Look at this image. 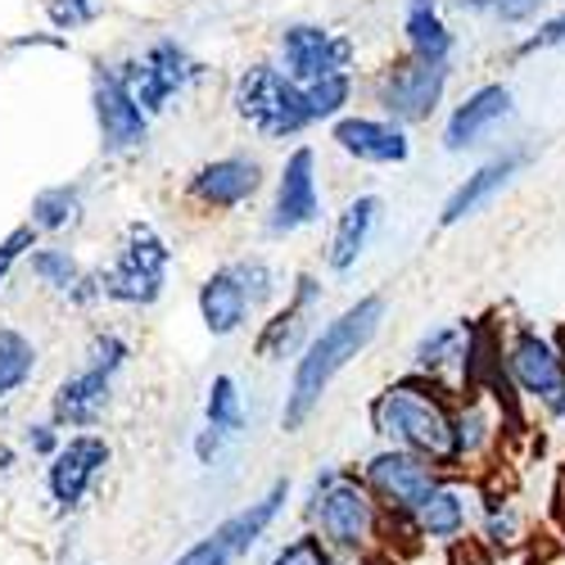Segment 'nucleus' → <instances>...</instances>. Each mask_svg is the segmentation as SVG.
Wrapping results in <instances>:
<instances>
[{
	"instance_id": "1",
	"label": "nucleus",
	"mask_w": 565,
	"mask_h": 565,
	"mask_svg": "<svg viewBox=\"0 0 565 565\" xmlns=\"http://www.w3.org/2000/svg\"><path fill=\"white\" fill-rule=\"evenodd\" d=\"M385 321V299L381 295H362L358 303H349L340 317H331L321 331L308 340L299 366H295V381H290V394H286V412H280V426L290 435L303 430V420L317 412V403L326 398L335 375L375 340Z\"/></svg>"
},
{
	"instance_id": "2",
	"label": "nucleus",
	"mask_w": 565,
	"mask_h": 565,
	"mask_svg": "<svg viewBox=\"0 0 565 565\" xmlns=\"http://www.w3.org/2000/svg\"><path fill=\"white\" fill-rule=\"evenodd\" d=\"M371 426L390 448L426 457L444 476L457 470V412L426 375H412V381H398L385 394H375Z\"/></svg>"
},
{
	"instance_id": "3",
	"label": "nucleus",
	"mask_w": 565,
	"mask_h": 565,
	"mask_svg": "<svg viewBox=\"0 0 565 565\" xmlns=\"http://www.w3.org/2000/svg\"><path fill=\"white\" fill-rule=\"evenodd\" d=\"M312 521L321 525L326 547H340V552H366L371 539L381 534V502L371 498V489L344 470H321L312 480Z\"/></svg>"
},
{
	"instance_id": "4",
	"label": "nucleus",
	"mask_w": 565,
	"mask_h": 565,
	"mask_svg": "<svg viewBox=\"0 0 565 565\" xmlns=\"http://www.w3.org/2000/svg\"><path fill=\"white\" fill-rule=\"evenodd\" d=\"M235 114H241L258 136H271V140L299 136L303 127L317 122L308 86L286 77L276 64H254L241 73V82H235Z\"/></svg>"
},
{
	"instance_id": "5",
	"label": "nucleus",
	"mask_w": 565,
	"mask_h": 565,
	"mask_svg": "<svg viewBox=\"0 0 565 565\" xmlns=\"http://www.w3.org/2000/svg\"><path fill=\"white\" fill-rule=\"evenodd\" d=\"M168 263H172V249H168L163 235L150 222H131L122 231L118 258L96 276V286L114 303L150 308V303H159V295L168 286Z\"/></svg>"
},
{
	"instance_id": "6",
	"label": "nucleus",
	"mask_w": 565,
	"mask_h": 565,
	"mask_svg": "<svg viewBox=\"0 0 565 565\" xmlns=\"http://www.w3.org/2000/svg\"><path fill=\"white\" fill-rule=\"evenodd\" d=\"M127 358H131V349L122 335H96V344L86 353V366L77 375H68L51 398L55 426H73V430L96 426L114 398V375L127 366Z\"/></svg>"
},
{
	"instance_id": "7",
	"label": "nucleus",
	"mask_w": 565,
	"mask_h": 565,
	"mask_svg": "<svg viewBox=\"0 0 565 565\" xmlns=\"http://www.w3.org/2000/svg\"><path fill=\"white\" fill-rule=\"evenodd\" d=\"M507 385L521 394L525 403H539L543 416H552L565 398V349L547 335H539L534 326H515V335L507 340Z\"/></svg>"
},
{
	"instance_id": "8",
	"label": "nucleus",
	"mask_w": 565,
	"mask_h": 565,
	"mask_svg": "<svg viewBox=\"0 0 565 565\" xmlns=\"http://www.w3.org/2000/svg\"><path fill=\"white\" fill-rule=\"evenodd\" d=\"M444 480L448 476L439 466H430L416 452H403V448H381V452H371L366 466H362V484L371 489V498L381 502L390 515H403V521H412Z\"/></svg>"
},
{
	"instance_id": "9",
	"label": "nucleus",
	"mask_w": 565,
	"mask_h": 565,
	"mask_svg": "<svg viewBox=\"0 0 565 565\" xmlns=\"http://www.w3.org/2000/svg\"><path fill=\"white\" fill-rule=\"evenodd\" d=\"M444 90H448V64H430L407 51L381 73L375 100H381V109L398 127H412V122H426L444 105Z\"/></svg>"
},
{
	"instance_id": "10",
	"label": "nucleus",
	"mask_w": 565,
	"mask_h": 565,
	"mask_svg": "<svg viewBox=\"0 0 565 565\" xmlns=\"http://www.w3.org/2000/svg\"><path fill=\"white\" fill-rule=\"evenodd\" d=\"M353 41L335 28L321 23H290L280 32V64H286V77H295L299 86H317L331 77H349L353 68Z\"/></svg>"
},
{
	"instance_id": "11",
	"label": "nucleus",
	"mask_w": 565,
	"mask_h": 565,
	"mask_svg": "<svg viewBox=\"0 0 565 565\" xmlns=\"http://www.w3.org/2000/svg\"><path fill=\"white\" fill-rule=\"evenodd\" d=\"M118 73H122V82L131 86L136 105L154 118V114L168 109L172 96H181V90L200 77V64L191 60V51H185V45H177V41H154L146 55L127 60Z\"/></svg>"
},
{
	"instance_id": "12",
	"label": "nucleus",
	"mask_w": 565,
	"mask_h": 565,
	"mask_svg": "<svg viewBox=\"0 0 565 565\" xmlns=\"http://www.w3.org/2000/svg\"><path fill=\"white\" fill-rule=\"evenodd\" d=\"M90 109H96V127H100V150L105 154H127L140 150L150 136V114L136 105L131 86L122 82L118 68H96V86H90Z\"/></svg>"
},
{
	"instance_id": "13",
	"label": "nucleus",
	"mask_w": 565,
	"mask_h": 565,
	"mask_svg": "<svg viewBox=\"0 0 565 565\" xmlns=\"http://www.w3.org/2000/svg\"><path fill=\"white\" fill-rule=\"evenodd\" d=\"M321 217V191H317V159L308 146H299L286 168L276 177V195H271V213H267V231L271 235H295L303 226H312Z\"/></svg>"
},
{
	"instance_id": "14",
	"label": "nucleus",
	"mask_w": 565,
	"mask_h": 565,
	"mask_svg": "<svg viewBox=\"0 0 565 565\" xmlns=\"http://www.w3.org/2000/svg\"><path fill=\"white\" fill-rule=\"evenodd\" d=\"M109 466V444L100 435H77L68 439L51 466H45V489H51L60 511H77L90 493V484L100 480V470Z\"/></svg>"
},
{
	"instance_id": "15",
	"label": "nucleus",
	"mask_w": 565,
	"mask_h": 565,
	"mask_svg": "<svg viewBox=\"0 0 565 565\" xmlns=\"http://www.w3.org/2000/svg\"><path fill=\"white\" fill-rule=\"evenodd\" d=\"M258 185H263L258 159L226 154V159H213V163L195 168V177H191V200L222 213V209H241V204L258 191Z\"/></svg>"
},
{
	"instance_id": "16",
	"label": "nucleus",
	"mask_w": 565,
	"mask_h": 565,
	"mask_svg": "<svg viewBox=\"0 0 565 565\" xmlns=\"http://www.w3.org/2000/svg\"><path fill=\"white\" fill-rule=\"evenodd\" d=\"M335 146L344 154H353L358 163H375V168H390V163H407L412 154V140L398 122H385V118H340L331 127Z\"/></svg>"
},
{
	"instance_id": "17",
	"label": "nucleus",
	"mask_w": 565,
	"mask_h": 565,
	"mask_svg": "<svg viewBox=\"0 0 565 565\" xmlns=\"http://www.w3.org/2000/svg\"><path fill=\"white\" fill-rule=\"evenodd\" d=\"M507 114H511V90H507L502 82H489V86H480V90H470V96L452 109L448 127H444V150L461 154V150H470V146H480V140H484Z\"/></svg>"
},
{
	"instance_id": "18",
	"label": "nucleus",
	"mask_w": 565,
	"mask_h": 565,
	"mask_svg": "<svg viewBox=\"0 0 565 565\" xmlns=\"http://www.w3.org/2000/svg\"><path fill=\"white\" fill-rule=\"evenodd\" d=\"M470 521H476V493L461 489L452 476L430 493V502H426V507H420V511L412 515V525H416V534H420V539H430V543H448V547H457V543L466 539Z\"/></svg>"
},
{
	"instance_id": "19",
	"label": "nucleus",
	"mask_w": 565,
	"mask_h": 565,
	"mask_svg": "<svg viewBox=\"0 0 565 565\" xmlns=\"http://www.w3.org/2000/svg\"><path fill=\"white\" fill-rule=\"evenodd\" d=\"M249 312H254V299H249V290H245V280H241V271H235V263L231 267H217L204 286H200V317H204V331L209 335H235L241 326L249 321Z\"/></svg>"
},
{
	"instance_id": "20",
	"label": "nucleus",
	"mask_w": 565,
	"mask_h": 565,
	"mask_svg": "<svg viewBox=\"0 0 565 565\" xmlns=\"http://www.w3.org/2000/svg\"><path fill=\"white\" fill-rule=\"evenodd\" d=\"M515 168H521V154H498V159H489L484 168H476L470 172L457 191L448 195V204H444V213H439V226H457V222H466L470 213H480L502 185L515 177Z\"/></svg>"
},
{
	"instance_id": "21",
	"label": "nucleus",
	"mask_w": 565,
	"mask_h": 565,
	"mask_svg": "<svg viewBox=\"0 0 565 565\" xmlns=\"http://www.w3.org/2000/svg\"><path fill=\"white\" fill-rule=\"evenodd\" d=\"M375 222H381V200H375V195L349 200V209L335 217L331 245H326V263H331V271L358 267V258H362V249H366V241H371Z\"/></svg>"
},
{
	"instance_id": "22",
	"label": "nucleus",
	"mask_w": 565,
	"mask_h": 565,
	"mask_svg": "<svg viewBox=\"0 0 565 565\" xmlns=\"http://www.w3.org/2000/svg\"><path fill=\"white\" fill-rule=\"evenodd\" d=\"M317 299H321L317 276H308V271L295 276V295H290V303L263 326V335H258V358H286V349L303 335V317L312 312Z\"/></svg>"
},
{
	"instance_id": "23",
	"label": "nucleus",
	"mask_w": 565,
	"mask_h": 565,
	"mask_svg": "<svg viewBox=\"0 0 565 565\" xmlns=\"http://www.w3.org/2000/svg\"><path fill=\"white\" fill-rule=\"evenodd\" d=\"M476 398H466L457 407V470H466V461H480L484 452L498 448V430L502 420L493 412V403L484 398V390H470Z\"/></svg>"
},
{
	"instance_id": "24",
	"label": "nucleus",
	"mask_w": 565,
	"mask_h": 565,
	"mask_svg": "<svg viewBox=\"0 0 565 565\" xmlns=\"http://www.w3.org/2000/svg\"><path fill=\"white\" fill-rule=\"evenodd\" d=\"M403 32H407V51L430 60V64H448L452 55V32L439 14V0H407L403 14Z\"/></svg>"
},
{
	"instance_id": "25",
	"label": "nucleus",
	"mask_w": 565,
	"mask_h": 565,
	"mask_svg": "<svg viewBox=\"0 0 565 565\" xmlns=\"http://www.w3.org/2000/svg\"><path fill=\"white\" fill-rule=\"evenodd\" d=\"M28 263H32V276L41 280V286H51V290H60V295H68L77 303L90 299V295H100L96 276H86L68 249H36Z\"/></svg>"
},
{
	"instance_id": "26",
	"label": "nucleus",
	"mask_w": 565,
	"mask_h": 565,
	"mask_svg": "<svg viewBox=\"0 0 565 565\" xmlns=\"http://www.w3.org/2000/svg\"><path fill=\"white\" fill-rule=\"evenodd\" d=\"M480 543L489 552H511V547L525 543V515H521V507H515L511 498L489 493L480 502Z\"/></svg>"
},
{
	"instance_id": "27",
	"label": "nucleus",
	"mask_w": 565,
	"mask_h": 565,
	"mask_svg": "<svg viewBox=\"0 0 565 565\" xmlns=\"http://www.w3.org/2000/svg\"><path fill=\"white\" fill-rule=\"evenodd\" d=\"M36 371V349L23 331H10L0 326V403H6L14 390H23Z\"/></svg>"
},
{
	"instance_id": "28",
	"label": "nucleus",
	"mask_w": 565,
	"mask_h": 565,
	"mask_svg": "<svg viewBox=\"0 0 565 565\" xmlns=\"http://www.w3.org/2000/svg\"><path fill=\"white\" fill-rule=\"evenodd\" d=\"M36 231H68L82 222V185H45L32 200V217Z\"/></svg>"
},
{
	"instance_id": "29",
	"label": "nucleus",
	"mask_w": 565,
	"mask_h": 565,
	"mask_svg": "<svg viewBox=\"0 0 565 565\" xmlns=\"http://www.w3.org/2000/svg\"><path fill=\"white\" fill-rule=\"evenodd\" d=\"M204 420L209 430L222 439H235L245 430V412H241V390H235L231 375H213L209 385V403H204Z\"/></svg>"
},
{
	"instance_id": "30",
	"label": "nucleus",
	"mask_w": 565,
	"mask_h": 565,
	"mask_svg": "<svg viewBox=\"0 0 565 565\" xmlns=\"http://www.w3.org/2000/svg\"><path fill=\"white\" fill-rule=\"evenodd\" d=\"M235 556H245V547H241V543H235V539H231V534L217 525L213 534H204L200 543L185 547V552H181L172 565H231Z\"/></svg>"
},
{
	"instance_id": "31",
	"label": "nucleus",
	"mask_w": 565,
	"mask_h": 565,
	"mask_svg": "<svg viewBox=\"0 0 565 565\" xmlns=\"http://www.w3.org/2000/svg\"><path fill=\"white\" fill-rule=\"evenodd\" d=\"M448 6L461 14H493L502 23H530L543 10V0H448Z\"/></svg>"
},
{
	"instance_id": "32",
	"label": "nucleus",
	"mask_w": 565,
	"mask_h": 565,
	"mask_svg": "<svg viewBox=\"0 0 565 565\" xmlns=\"http://www.w3.org/2000/svg\"><path fill=\"white\" fill-rule=\"evenodd\" d=\"M349 96H353V77H331V82L308 86L312 118H317V122H326V118H335V122H340V109L349 105Z\"/></svg>"
},
{
	"instance_id": "33",
	"label": "nucleus",
	"mask_w": 565,
	"mask_h": 565,
	"mask_svg": "<svg viewBox=\"0 0 565 565\" xmlns=\"http://www.w3.org/2000/svg\"><path fill=\"white\" fill-rule=\"evenodd\" d=\"M271 565H335V556L321 534H299L271 556Z\"/></svg>"
},
{
	"instance_id": "34",
	"label": "nucleus",
	"mask_w": 565,
	"mask_h": 565,
	"mask_svg": "<svg viewBox=\"0 0 565 565\" xmlns=\"http://www.w3.org/2000/svg\"><path fill=\"white\" fill-rule=\"evenodd\" d=\"M96 14H100L96 0H45V19L60 32H77L86 23H96Z\"/></svg>"
},
{
	"instance_id": "35",
	"label": "nucleus",
	"mask_w": 565,
	"mask_h": 565,
	"mask_svg": "<svg viewBox=\"0 0 565 565\" xmlns=\"http://www.w3.org/2000/svg\"><path fill=\"white\" fill-rule=\"evenodd\" d=\"M36 226L32 222H23V226H14L10 235H6V241H0V286H6V280H10V271H14V263L19 258H32L36 254Z\"/></svg>"
},
{
	"instance_id": "36",
	"label": "nucleus",
	"mask_w": 565,
	"mask_h": 565,
	"mask_svg": "<svg viewBox=\"0 0 565 565\" xmlns=\"http://www.w3.org/2000/svg\"><path fill=\"white\" fill-rule=\"evenodd\" d=\"M235 271H241V280H245V290H249L254 308L271 299V290H276V276H271V267H267L263 258H245V263H235Z\"/></svg>"
},
{
	"instance_id": "37",
	"label": "nucleus",
	"mask_w": 565,
	"mask_h": 565,
	"mask_svg": "<svg viewBox=\"0 0 565 565\" xmlns=\"http://www.w3.org/2000/svg\"><path fill=\"white\" fill-rule=\"evenodd\" d=\"M552 45H565V10L552 14L534 36L521 41V55H534V51H552Z\"/></svg>"
},
{
	"instance_id": "38",
	"label": "nucleus",
	"mask_w": 565,
	"mask_h": 565,
	"mask_svg": "<svg viewBox=\"0 0 565 565\" xmlns=\"http://www.w3.org/2000/svg\"><path fill=\"white\" fill-rule=\"evenodd\" d=\"M28 448H32V452H45V457H55L64 444L55 439V426H28Z\"/></svg>"
},
{
	"instance_id": "39",
	"label": "nucleus",
	"mask_w": 565,
	"mask_h": 565,
	"mask_svg": "<svg viewBox=\"0 0 565 565\" xmlns=\"http://www.w3.org/2000/svg\"><path fill=\"white\" fill-rule=\"evenodd\" d=\"M222 444H226L222 435H213V430H204V435L195 439V452H200V461H213V457L222 452Z\"/></svg>"
},
{
	"instance_id": "40",
	"label": "nucleus",
	"mask_w": 565,
	"mask_h": 565,
	"mask_svg": "<svg viewBox=\"0 0 565 565\" xmlns=\"http://www.w3.org/2000/svg\"><path fill=\"white\" fill-rule=\"evenodd\" d=\"M19 466V452L6 444V439H0V476H10V470Z\"/></svg>"
}]
</instances>
